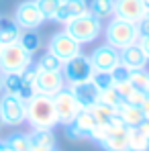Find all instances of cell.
<instances>
[{
    "mask_svg": "<svg viewBox=\"0 0 149 151\" xmlns=\"http://www.w3.org/2000/svg\"><path fill=\"white\" fill-rule=\"evenodd\" d=\"M21 27L17 25L14 21H10V19H6V17H0V41L4 43V45H8V43H17L19 41V37H21Z\"/></svg>",
    "mask_w": 149,
    "mask_h": 151,
    "instance_id": "obj_21",
    "label": "cell"
},
{
    "mask_svg": "<svg viewBox=\"0 0 149 151\" xmlns=\"http://www.w3.org/2000/svg\"><path fill=\"white\" fill-rule=\"evenodd\" d=\"M47 19L45 14L41 12L39 4L35 0H25L17 6L14 10V23L21 27V31H35L43 25Z\"/></svg>",
    "mask_w": 149,
    "mask_h": 151,
    "instance_id": "obj_9",
    "label": "cell"
},
{
    "mask_svg": "<svg viewBox=\"0 0 149 151\" xmlns=\"http://www.w3.org/2000/svg\"><path fill=\"white\" fill-rule=\"evenodd\" d=\"M90 112H92V116L96 119L98 125H108V123L117 116V108L106 106V104H102V102H94V104L90 106Z\"/></svg>",
    "mask_w": 149,
    "mask_h": 151,
    "instance_id": "obj_22",
    "label": "cell"
},
{
    "mask_svg": "<svg viewBox=\"0 0 149 151\" xmlns=\"http://www.w3.org/2000/svg\"><path fill=\"white\" fill-rule=\"evenodd\" d=\"M129 82L139 90H149V72L147 70H131Z\"/></svg>",
    "mask_w": 149,
    "mask_h": 151,
    "instance_id": "obj_28",
    "label": "cell"
},
{
    "mask_svg": "<svg viewBox=\"0 0 149 151\" xmlns=\"http://www.w3.org/2000/svg\"><path fill=\"white\" fill-rule=\"evenodd\" d=\"M145 100H147V90H139V88H135V90L131 92V96H129L125 102H129V104H133V106H141Z\"/></svg>",
    "mask_w": 149,
    "mask_h": 151,
    "instance_id": "obj_32",
    "label": "cell"
},
{
    "mask_svg": "<svg viewBox=\"0 0 149 151\" xmlns=\"http://www.w3.org/2000/svg\"><path fill=\"white\" fill-rule=\"evenodd\" d=\"M129 133L131 129L117 114L108 125H96L90 139L98 143L104 151H129Z\"/></svg>",
    "mask_w": 149,
    "mask_h": 151,
    "instance_id": "obj_1",
    "label": "cell"
},
{
    "mask_svg": "<svg viewBox=\"0 0 149 151\" xmlns=\"http://www.w3.org/2000/svg\"><path fill=\"white\" fill-rule=\"evenodd\" d=\"M96 119L92 116V112H90V108H82L78 114H76V119L70 123V125H66V135L70 137V139H90V135H92V131L96 129Z\"/></svg>",
    "mask_w": 149,
    "mask_h": 151,
    "instance_id": "obj_12",
    "label": "cell"
},
{
    "mask_svg": "<svg viewBox=\"0 0 149 151\" xmlns=\"http://www.w3.org/2000/svg\"><path fill=\"white\" fill-rule=\"evenodd\" d=\"M104 41L119 51L133 45V43H139L137 23L125 21L121 17H112L104 27Z\"/></svg>",
    "mask_w": 149,
    "mask_h": 151,
    "instance_id": "obj_3",
    "label": "cell"
},
{
    "mask_svg": "<svg viewBox=\"0 0 149 151\" xmlns=\"http://www.w3.org/2000/svg\"><path fill=\"white\" fill-rule=\"evenodd\" d=\"M84 12H88V0H61L53 21L66 25L68 21H72V19L84 14Z\"/></svg>",
    "mask_w": 149,
    "mask_h": 151,
    "instance_id": "obj_16",
    "label": "cell"
},
{
    "mask_svg": "<svg viewBox=\"0 0 149 151\" xmlns=\"http://www.w3.org/2000/svg\"><path fill=\"white\" fill-rule=\"evenodd\" d=\"M98 102L102 104H106V106H112V108H117L119 104H121V96H119V92L114 90V86L112 88H106V90H100L98 92Z\"/></svg>",
    "mask_w": 149,
    "mask_h": 151,
    "instance_id": "obj_30",
    "label": "cell"
},
{
    "mask_svg": "<svg viewBox=\"0 0 149 151\" xmlns=\"http://www.w3.org/2000/svg\"><path fill=\"white\" fill-rule=\"evenodd\" d=\"M37 68L39 70H47V72H61V68H63V63L53 55V53H45V55H41L39 57V63H37Z\"/></svg>",
    "mask_w": 149,
    "mask_h": 151,
    "instance_id": "obj_27",
    "label": "cell"
},
{
    "mask_svg": "<svg viewBox=\"0 0 149 151\" xmlns=\"http://www.w3.org/2000/svg\"><path fill=\"white\" fill-rule=\"evenodd\" d=\"M31 151H57V141L51 129H33L29 133Z\"/></svg>",
    "mask_w": 149,
    "mask_h": 151,
    "instance_id": "obj_17",
    "label": "cell"
},
{
    "mask_svg": "<svg viewBox=\"0 0 149 151\" xmlns=\"http://www.w3.org/2000/svg\"><path fill=\"white\" fill-rule=\"evenodd\" d=\"M23 86V74H2V94H19Z\"/></svg>",
    "mask_w": 149,
    "mask_h": 151,
    "instance_id": "obj_24",
    "label": "cell"
},
{
    "mask_svg": "<svg viewBox=\"0 0 149 151\" xmlns=\"http://www.w3.org/2000/svg\"><path fill=\"white\" fill-rule=\"evenodd\" d=\"M37 74H39V68H37V65H29L25 72H23V80H25V82H29V84H35Z\"/></svg>",
    "mask_w": 149,
    "mask_h": 151,
    "instance_id": "obj_35",
    "label": "cell"
},
{
    "mask_svg": "<svg viewBox=\"0 0 149 151\" xmlns=\"http://www.w3.org/2000/svg\"><path fill=\"white\" fill-rule=\"evenodd\" d=\"M88 59H90L94 72H112L121 63V51L114 49L108 43H104V45H98L88 55Z\"/></svg>",
    "mask_w": 149,
    "mask_h": 151,
    "instance_id": "obj_11",
    "label": "cell"
},
{
    "mask_svg": "<svg viewBox=\"0 0 149 151\" xmlns=\"http://www.w3.org/2000/svg\"><path fill=\"white\" fill-rule=\"evenodd\" d=\"M141 2H143V6H145V10H147L149 8V0H141Z\"/></svg>",
    "mask_w": 149,
    "mask_h": 151,
    "instance_id": "obj_41",
    "label": "cell"
},
{
    "mask_svg": "<svg viewBox=\"0 0 149 151\" xmlns=\"http://www.w3.org/2000/svg\"><path fill=\"white\" fill-rule=\"evenodd\" d=\"M47 51L53 53L61 63H66V61H70L72 57H76V55L82 53V45L76 41L72 35H68L66 31H59V33L51 35L49 43H47Z\"/></svg>",
    "mask_w": 149,
    "mask_h": 151,
    "instance_id": "obj_7",
    "label": "cell"
},
{
    "mask_svg": "<svg viewBox=\"0 0 149 151\" xmlns=\"http://www.w3.org/2000/svg\"><path fill=\"white\" fill-rule=\"evenodd\" d=\"M90 82L96 86V90H106V88H112L114 86V80H112V74L110 72H92V78Z\"/></svg>",
    "mask_w": 149,
    "mask_h": 151,
    "instance_id": "obj_29",
    "label": "cell"
},
{
    "mask_svg": "<svg viewBox=\"0 0 149 151\" xmlns=\"http://www.w3.org/2000/svg\"><path fill=\"white\" fill-rule=\"evenodd\" d=\"M129 72L131 70H127L123 63H119L110 74H112V80H114V84H119V82H125V80H129Z\"/></svg>",
    "mask_w": 149,
    "mask_h": 151,
    "instance_id": "obj_34",
    "label": "cell"
},
{
    "mask_svg": "<svg viewBox=\"0 0 149 151\" xmlns=\"http://www.w3.org/2000/svg\"><path fill=\"white\" fill-rule=\"evenodd\" d=\"M27 123L31 129H55L59 125L55 104L51 96L35 94L31 100H27Z\"/></svg>",
    "mask_w": 149,
    "mask_h": 151,
    "instance_id": "obj_2",
    "label": "cell"
},
{
    "mask_svg": "<svg viewBox=\"0 0 149 151\" xmlns=\"http://www.w3.org/2000/svg\"><path fill=\"white\" fill-rule=\"evenodd\" d=\"M121 63L127 70H147L149 59L145 55V51L141 49V45L133 43V45L121 49Z\"/></svg>",
    "mask_w": 149,
    "mask_h": 151,
    "instance_id": "obj_15",
    "label": "cell"
},
{
    "mask_svg": "<svg viewBox=\"0 0 149 151\" xmlns=\"http://www.w3.org/2000/svg\"><path fill=\"white\" fill-rule=\"evenodd\" d=\"M53 104H55V112H57V119H59V125H70L76 119V114L82 110V106L78 104V100L74 98V94L70 92V88H63L59 90L55 96H53Z\"/></svg>",
    "mask_w": 149,
    "mask_h": 151,
    "instance_id": "obj_10",
    "label": "cell"
},
{
    "mask_svg": "<svg viewBox=\"0 0 149 151\" xmlns=\"http://www.w3.org/2000/svg\"><path fill=\"white\" fill-rule=\"evenodd\" d=\"M2 125H4V123H2V116H0V129H2Z\"/></svg>",
    "mask_w": 149,
    "mask_h": 151,
    "instance_id": "obj_44",
    "label": "cell"
},
{
    "mask_svg": "<svg viewBox=\"0 0 149 151\" xmlns=\"http://www.w3.org/2000/svg\"><path fill=\"white\" fill-rule=\"evenodd\" d=\"M29 65H33V55L27 53L19 41L2 45L0 49V72L2 74H23Z\"/></svg>",
    "mask_w": 149,
    "mask_h": 151,
    "instance_id": "obj_5",
    "label": "cell"
},
{
    "mask_svg": "<svg viewBox=\"0 0 149 151\" xmlns=\"http://www.w3.org/2000/svg\"><path fill=\"white\" fill-rule=\"evenodd\" d=\"M145 6L141 0H114V17H121L125 21L139 23L145 19Z\"/></svg>",
    "mask_w": 149,
    "mask_h": 151,
    "instance_id": "obj_14",
    "label": "cell"
},
{
    "mask_svg": "<svg viewBox=\"0 0 149 151\" xmlns=\"http://www.w3.org/2000/svg\"><path fill=\"white\" fill-rule=\"evenodd\" d=\"M70 92L74 94V98L82 108H90L94 102H98V90L92 82H82V84H72L68 86Z\"/></svg>",
    "mask_w": 149,
    "mask_h": 151,
    "instance_id": "obj_18",
    "label": "cell"
},
{
    "mask_svg": "<svg viewBox=\"0 0 149 151\" xmlns=\"http://www.w3.org/2000/svg\"><path fill=\"white\" fill-rule=\"evenodd\" d=\"M145 19H149V8H147V12H145Z\"/></svg>",
    "mask_w": 149,
    "mask_h": 151,
    "instance_id": "obj_43",
    "label": "cell"
},
{
    "mask_svg": "<svg viewBox=\"0 0 149 151\" xmlns=\"http://www.w3.org/2000/svg\"><path fill=\"white\" fill-rule=\"evenodd\" d=\"M92 72H94V70H92V63H90L88 55H84V53L72 57V59L66 61L63 68H61V74H63V80H66L68 86H72V84H82V82H90Z\"/></svg>",
    "mask_w": 149,
    "mask_h": 151,
    "instance_id": "obj_8",
    "label": "cell"
},
{
    "mask_svg": "<svg viewBox=\"0 0 149 151\" xmlns=\"http://www.w3.org/2000/svg\"><path fill=\"white\" fill-rule=\"evenodd\" d=\"M0 92H2V72H0Z\"/></svg>",
    "mask_w": 149,
    "mask_h": 151,
    "instance_id": "obj_42",
    "label": "cell"
},
{
    "mask_svg": "<svg viewBox=\"0 0 149 151\" xmlns=\"http://www.w3.org/2000/svg\"><path fill=\"white\" fill-rule=\"evenodd\" d=\"M141 110H143V114H145V119H149V98L143 104H141Z\"/></svg>",
    "mask_w": 149,
    "mask_h": 151,
    "instance_id": "obj_39",
    "label": "cell"
},
{
    "mask_svg": "<svg viewBox=\"0 0 149 151\" xmlns=\"http://www.w3.org/2000/svg\"><path fill=\"white\" fill-rule=\"evenodd\" d=\"M117 114L121 116V121H123L129 129H135L141 121H145V114H143L141 106H133V104H129V102H121V104L117 106Z\"/></svg>",
    "mask_w": 149,
    "mask_h": 151,
    "instance_id": "obj_19",
    "label": "cell"
},
{
    "mask_svg": "<svg viewBox=\"0 0 149 151\" xmlns=\"http://www.w3.org/2000/svg\"><path fill=\"white\" fill-rule=\"evenodd\" d=\"M114 90L119 92V96H121V100H127L129 96H131V92L135 90V86L129 82V80H125V82H119V84H114Z\"/></svg>",
    "mask_w": 149,
    "mask_h": 151,
    "instance_id": "obj_33",
    "label": "cell"
},
{
    "mask_svg": "<svg viewBox=\"0 0 149 151\" xmlns=\"http://www.w3.org/2000/svg\"><path fill=\"white\" fill-rule=\"evenodd\" d=\"M88 12L98 21L114 17V0H88Z\"/></svg>",
    "mask_w": 149,
    "mask_h": 151,
    "instance_id": "obj_20",
    "label": "cell"
},
{
    "mask_svg": "<svg viewBox=\"0 0 149 151\" xmlns=\"http://www.w3.org/2000/svg\"><path fill=\"white\" fill-rule=\"evenodd\" d=\"M66 88V80L61 72H47V70H39L37 80H35V90L37 94H45V96H55L59 90Z\"/></svg>",
    "mask_w": 149,
    "mask_h": 151,
    "instance_id": "obj_13",
    "label": "cell"
},
{
    "mask_svg": "<svg viewBox=\"0 0 149 151\" xmlns=\"http://www.w3.org/2000/svg\"><path fill=\"white\" fill-rule=\"evenodd\" d=\"M2 45H4V43H2V41H0V49H2Z\"/></svg>",
    "mask_w": 149,
    "mask_h": 151,
    "instance_id": "obj_45",
    "label": "cell"
},
{
    "mask_svg": "<svg viewBox=\"0 0 149 151\" xmlns=\"http://www.w3.org/2000/svg\"><path fill=\"white\" fill-rule=\"evenodd\" d=\"M0 116L2 123L8 127H19L27 123V102L17 94H2L0 96Z\"/></svg>",
    "mask_w": 149,
    "mask_h": 151,
    "instance_id": "obj_6",
    "label": "cell"
},
{
    "mask_svg": "<svg viewBox=\"0 0 149 151\" xmlns=\"http://www.w3.org/2000/svg\"><path fill=\"white\" fill-rule=\"evenodd\" d=\"M147 98H149V90H147Z\"/></svg>",
    "mask_w": 149,
    "mask_h": 151,
    "instance_id": "obj_47",
    "label": "cell"
},
{
    "mask_svg": "<svg viewBox=\"0 0 149 151\" xmlns=\"http://www.w3.org/2000/svg\"><path fill=\"white\" fill-rule=\"evenodd\" d=\"M2 151H14V149H10V147H8L6 143H2Z\"/></svg>",
    "mask_w": 149,
    "mask_h": 151,
    "instance_id": "obj_40",
    "label": "cell"
},
{
    "mask_svg": "<svg viewBox=\"0 0 149 151\" xmlns=\"http://www.w3.org/2000/svg\"><path fill=\"white\" fill-rule=\"evenodd\" d=\"M35 2L39 4V8H41V12L45 14L47 21H53L57 8H59V4H61V0H35Z\"/></svg>",
    "mask_w": 149,
    "mask_h": 151,
    "instance_id": "obj_31",
    "label": "cell"
},
{
    "mask_svg": "<svg viewBox=\"0 0 149 151\" xmlns=\"http://www.w3.org/2000/svg\"><path fill=\"white\" fill-rule=\"evenodd\" d=\"M129 151H149V139L143 137L137 129H131L129 133Z\"/></svg>",
    "mask_w": 149,
    "mask_h": 151,
    "instance_id": "obj_26",
    "label": "cell"
},
{
    "mask_svg": "<svg viewBox=\"0 0 149 151\" xmlns=\"http://www.w3.org/2000/svg\"><path fill=\"white\" fill-rule=\"evenodd\" d=\"M63 31L68 35H72L80 45H86V43H92L96 41L100 35H102V21H98L94 14L90 12H84L80 17H76L72 21H68L63 25Z\"/></svg>",
    "mask_w": 149,
    "mask_h": 151,
    "instance_id": "obj_4",
    "label": "cell"
},
{
    "mask_svg": "<svg viewBox=\"0 0 149 151\" xmlns=\"http://www.w3.org/2000/svg\"><path fill=\"white\" fill-rule=\"evenodd\" d=\"M19 45L27 51V53H37L39 47H41V39L37 35V31H23L21 37H19Z\"/></svg>",
    "mask_w": 149,
    "mask_h": 151,
    "instance_id": "obj_23",
    "label": "cell"
},
{
    "mask_svg": "<svg viewBox=\"0 0 149 151\" xmlns=\"http://www.w3.org/2000/svg\"><path fill=\"white\" fill-rule=\"evenodd\" d=\"M135 129H137V131H139V133H141L143 137H147V139H149V119L141 121V123H139V125L135 127Z\"/></svg>",
    "mask_w": 149,
    "mask_h": 151,
    "instance_id": "obj_37",
    "label": "cell"
},
{
    "mask_svg": "<svg viewBox=\"0 0 149 151\" xmlns=\"http://www.w3.org/2000/svg\"><path fill=\"white\" fill-rule=\"evenodd\" d=\"M137 31H139V37L147 35V33H149V19H143V21H139V23H137Z\"/></svg>",
    "mask_w": 149,
    "mask_h": 151,
    "instance_id": "obj_36",
    "label": "cell"
},
{
    "mask_svg": "<svg viewBox=\"0 0 149 151\" xmlns=\"http://www.w3.org/2000/svg\"><path fill=\"white\" fill-rule=\"evenodd\" d=\"M139 45H141V49L145 51V55H147V59H149V33L143 35V37H139Z\"/></svg>",
    "mask_w": 149,
    "mask_h": 151,
    "instance_id": "obj_38",
    "label": "cell"
},
{
    "mask_svg": "<svg viewBox=\"0 0 149 151\" xmlns=\"http://www.w3.org/2000/svg\"><path fill=\"white\" fill-rule=\"evenodd\" d=\"M0 151H2V143H0Z\"/></svg>",
    "mask_w": 149,
    "mask_h": 151,
    "instance_id": "obj_46",
    "label": "cell"
},
{
    "mask_svg": "<svg viewBox=\"0 0 149 151\" xmlns=\"http://www.w3.org/2000/svg\"><path fill=\"white\" fill-rule=\"evenodd\" d=\"M4 143L14 151H31V141H29V135L25 133H14V135L6 137Z\"/></svg>",
    "mask_w": 149,
    "mask_h": 151,
    "instance_id": "obj_25",
    "label": "cell"
}]
</instances>
